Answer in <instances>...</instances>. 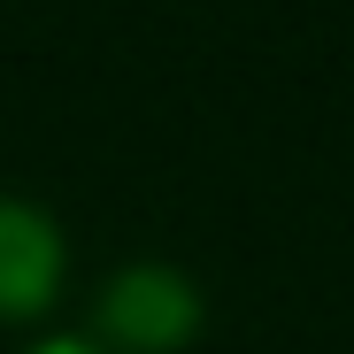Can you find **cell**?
Returning <instances> with one entry per match:
<instances>
[{
	"mask_svg": "<svg viewBox=\"0 0 354 354\" xmlns=\"http://www.w3.org/2000/svg\"><path fill=\"white\" fill-rule=\"evenodd\" d=\"M54 262H62L54 223L24 201H0V308H31L54 285Z\"/></svg>",
	"mask_w": 354,
	"mask_h": 354,
	"instance_id": "cell-1",
	"label": "cell"
},
{
	"mask_svg": "<svg viewBox=\"0 0 354 354\" xmlns=\"http://www.w3.org/2000/svg\"><path fill=\"white\" fill-rule=\"evenodd\" d=\"M108 324L131 331V339H147V346H169L177 331L193 324V292L177 285L169 270H124L115 292H108Z\"/></svg>",
	"mask_w": 354,
	"mask_h": 354,
	"instance_id": "cell-2",
	"label": "cell"
},
{
	"mask_svg": "<svg viewBox=\"0 0 354 354\" xmlns=\"http://www.w3.org/2000/svg\"><path fill=\"white\" fill-rule=\"evenodd\" d=\"M39 354H85V346H70V339H54V346H39Z\"/></svg>",
	"mask_w": 354,
	"mask_h": 354,
	"instance_id": "cell-3",
	"label": "cell"
}]
</instances>
